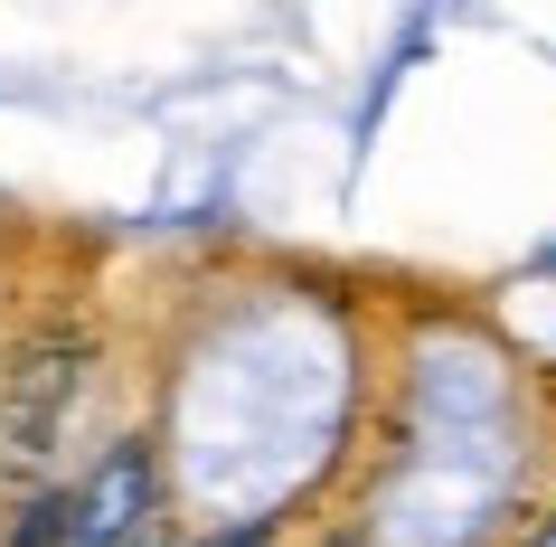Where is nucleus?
Here are the masks:
<instances>
[{"instance_id":"f257e3e1","label":"nucleus","mask_w":556,"mask_h":547,"mask_svg":"<svg viewBox=\"0 0 556 547\" xmlns=\"http://www.w3.org/2000/svg\"><path fill=\"white\" fill-rule=\"evenodd\" d=\"M66 538H76V500H38L29 529H20L10 547H66Z\"/></svg>"},{"instance_id":"f03ea898","label":"nucleus","mask_w":556,"mask_h":547,"mask_svg":"<svg viewBox=\"0 0 556 547\" xmlns=\"http://www.w3.org/2000/svg\"><path fill=\"white\" fill-rule=\"evenodd\" d=\"M227 547H255V529H236V538H227Z\"/></svg>"}]
</instances>
